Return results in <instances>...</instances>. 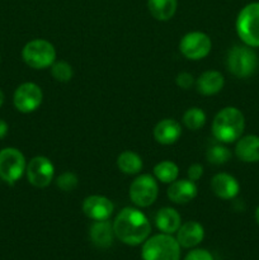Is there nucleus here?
Listing matches in <instances>:
<instances>
[{
    "label": "nucleus",
    "instance_id": "obj_1",
    "mask_svg": "<svg viewBox=\"0 0 259 260\" xmlns=\"http://www.w3.org/2000/svg\"><path fill=\"white\" fill-rule=\"evenodd\" d=\"M113 230L116 238H118L122 243L130 246H136L147 240L151 233V226L141 211L126 207L114 218Z\"/></svg>",
    "mask_w": 259,
    "mask_h": 260
},
{
    "label": "nucleus",
    "instance_id": "obj_2",
    "mask_svg": "<svg viewBox=\"0 0 259 260\" xmlns=\"http://www.w3.org/2000/svg\"><path fill=\"white\" fill-rule=\"evenodd\" d=\"M245 128V118L241 111L235 107L221 109L212 122V134L223 144H231L243 135Z\"/></svg>",
    "mask_w": 259,
    "mask_h": 260
},
{
    "label": "nucleus",
    "instance_id": "obj_3",
    "mask_svg": "<svg viewBox=\"0 0 259 260\" xmlns=\"http://www.w3.org/2000/svg\"><path fill=\"white\" fill-rule=\"evenodd\" d=\"M141 255L144 260H179L180 245L169 234H159L145 241Z\"/></svg>",
    "mask_w": 259,
    "mask_h": 260
},
{
    "label": "nucleus",
    "instance_id": "obj_4",
    "mask_svg": "<svg viewBox=\"0 0 259 260\" xmlns=\"http://www.w3.org/2000/svg\"><path fill=\"white\" fill-rule=\"evenodd\" d=\"M236 32L249 47H259V2L245 5L236 18Z\"/></svg>",
    "mask_w": 259,
    "mask_h": 260
},
{
    "label": "nucleus",
    "instance_id": "obj_5",
    "mask_svg": "<svg viewBox=\"0 0 259 260\" xmlns=\"http://www.w3.org/2000/svg\"><path fill=\"white\" fill-rule=\"evenodd\" d=\"M226 65L234 76L249 78L258 68V57L249 46H235L228 53Z\"/></svg>",
    "mask_w": 259,
    "mask_h": 260
},
{
    "label": "nucleus",
    "instance_id": "obj_6",
    "mask_svg": "<svg viewBox=\"0 0 259 260\" xmlns=\"http://www.w3.org/2000/svg\"><path fill=\"white\" fill-rule=\"evenodd\" d=\"M23 61L29 68L42 70V69L52 66L56 61V50L51 42L46 40L29 41L23 47Z\"/></svg>",
    "mask_w": 259,
    "mask_h": 260
},
{
    "label": "nucleus",
    "instance_id": "obj_7",
    "mask_svg": "<svg viewBox=\"0 0 259 260\" xmlns=\"http://www.w3.org/2000/svg\"><path fill=\"white\" fill-rule=\"evenodd\" d=\"M27 169L25 157L14 147H7L0 151V178L8 184H14L22 178Z\"/></svg>",
    "mask_w": 259,
    "mask_h": 260
},
{
    "label": "nucleus",
    "instance_id": "obj_8",
    "mask_svg": "<svg viewBox=\"0 0 259 260\" xmlns=\"http://www.w3.org/2000/svg\"><path fill=\"white\" fill-rule=\"evenodd\" d=\"M159 187L154 177L149 174L139 175L130 185V198L139 207H149L156 201Z\"/></svg>",
    "mask_w": 259,
    "mask_h": 260
},
{
    "label": "nucleus",
    "instance_id": "obj_9",
    "mask_svg": "<svg viewBox=\"0 0 259 260\" xmlns=\"http://www.w3.org/2000/svg\"><path fill=\"white\" fill-rule=\"evenodd\" d=\"M212 48L211 38L203 32H189L180 40L179 50L188 60H202Z\"/></svg>",
    "mask_w": 259,
    "mask_h": 260
},
{
    "label": "nucleus",
    "instance_id": "obj_10",
    "mask_svg": "<svg viewBox=\"0 0 259 260\" xmlns=\"http://www.w3.org/2000/svg\"><path fill=\"white\" fill-rule=\"evenodd\" d=\"M28 182L36 188H46L51 184L55 177V168L51 160L46 156H36L27 165Z\"/></svg>",
    "mask_w": 259,
    "mask_h": 260
},
{
    "label": "nucleus",
    "instance_id": "obj_11",
    "mask_svg": "<svg viewBox=\"0 0 259 260\" xmlns=\"http://www.w3.org/2000/svg\"><path fill=\"white\" fill-rule=\"evenodd\" d=\"M43 93L35 83H24L17 88L13 96L15 108L22 113H32L41 106Z\"/></svg>",
    "mask_w": 259,
    "mask_h": 260
},
{
    "label": "nucleus",
    "instance_id": "obj_12",
    "mask_svg": "<svg viewBox=\"0 0 259 260\" xmlns=\"http://www.w3.org/2000/svg\"><path fill=\"white\" fill-rule=\"evenodd\" d=\"M114 211L111 200L103 196H89L83 202V212L86 217L94 221L108 220Z\"/></svg>",
    "mask_w": 259,
    "mask_h": 260
},
{
    "label": "nucleus",
    "instance_id": "obj_13",
    "mask_svg": "<svg viewBox=\"0 0 259 260\" xmlns=\"http://www.w3.org/2000/svg\"><path fill=\"white\" fill-rule=\"evenodd\" d=\"M211 188L213 193L221 200H233L239 194L240 185L239 182L230 174L218 173L211 180Z\"/></svg>",
    "mask_w": 259,
    "mask_h": 260
},
{
    "label": "nucleus",
    "instance_id": "obj_14",
    "mask_svg": "<svg viewBox=\"0 0 259 260\" xmlns=\"http://www.w3.org/2000/svg\"><path fill=\"white\" fill-rule=\"evenodd\" d=\"M205 238V230L201 223L196 221H188V222L180 225L179 230L177 231V241L182 248L189 249L195 248L198 244L202 243Z\"/></svg>",
    "mask_w": 259,
    "mask_h": 260
},
{
    "label": "nucleus",
    "instance_id": "obj_15",
    "mask_svg": "<svg viewBox=\"0 0 259 260\" xmlns=\"http://www.w3.org/2000/svg\"><path fill=\"white\" fill-rule=\"evenodd\" d=\"M197 196V185L189 179H180L170 183L168 188V197L172 202L178 205H185L195 200Z\"/></svg>",
    "mask_w": 259,
    "mask_h": 260
},
{
    "label": "nucleus",
    "instance_id": "obj_16",
    "mask_svg": "<svg viewBox=\"0 0 259 260\" xmlns=\"http://www.w3.org/2000/svg\"><path fill=\"white\" fill-rule=\"evenodd\" d=\"M180 135H182V127L175 119H163L154 128L155 140L161 145L174 144L179 140Z\"/></svg>",
    "mask_w": 259,
    "mask_h": 260
},
{
    "label": "nucleus",
    "instance_id": "obj_17",
    "mask_svg": "<svg viewBox=\"0 0 259 260\" xmlns=\"http://www.w3.org/2000/svg\"><path fill=\"white\" fill-rule=\"evenodd\" d=\"M89 235H90L91 243H93L96 248L101 249H107L109 248V246H112L114 236H116L114 235L113 225H112L108 220L95 221V222L91 225Z\"/></svg>",
    "mask_w": 259,
    "mask_h": 260
},
{
    "label": "nucleus",
    "instance_id": "obj_18",
    "mask_svg": "<svg viewBox=\"0 0 259 260\" xmlns=\"http://www.w3.org/2000/svg\"><path fill=\"white\" fill-rule=\"evenodd\" d=\"M235 154L244 162L259 161V136L248 135L240 137L235 146Z\"/></svg>",
    "mask_w": 259,
    "mask_h": 260
},
{
    "label": "nucleus",
    "instance_id": "obj_19",
    "mask_svg": "<svg viewBox=\"0 0 259 260\" xmlns=\"http://www.w3.org/2000/svg\"><path fill=\"white\" fill-rule=\"evenodd\" d=\"M223 84H225V79H223L222 74L216 70L205 71L196 81L197 91L203 95L217 94L223 88Z\"/></svg>",
    "mask_w": 259,
    "mask_h": 260
},
{
    "label": "nucleus",
    "instance_id": "obj_20",
    "mask_svg": "<svg viewBox=\"0 0 259 260\" xmlns=\"http://www.w3.org/2000/svg\"><path fill=\"white\" fill-rule=\"evenodd\" d=\"M155 223L163 234L172 235L179 230L180 225H182V218L177 210L172 207H164L157 211L156 216H155Z\"/></svg>",
    "mask_w": 259,
    "mask_h": 260
},
{
    "label": "nucleus",
    "instance_id": "obj_21",
    "mask_svg": "<svg viewBox=\"0 0 259 260\" xmlns=\"http://www.w3.org/2000/svg\"><path fill=\"white\" fill-rule=\"evenodd\" d=\"M178 0H147L149 12L155 19L169 20L177 12Z\"/></svg>",
    "mask_w": 259,
    "mask_h": 260
},
{
    "label": "nucleus",
    "instance_id": "obj_22",
    "mask_svg": "<svg viewBox=\"0 0 259 260\" xmlns=\"http://www.w3.org/2000/svg\"><path fill=\"white\" fill-rule=\"evenodd\" d=\"M142 159L134 151H123L117 157V167L122 173L128 175L137 174L142 169Z\"/></svg>",
    "mask_w": 259,
    "mask_h": 260
},
{
    "label": "nucleus",
    "instance_id": "obj_23",
    "mask_svg": "<svg viewBox=\"0 0 259 260\" xmlns=\"http://www.w3.org/2000/svg\"><path fill=\"white\" fill-rule=\"evenodd\" d=\"M154 175L159 182L170 184L178 179L179 168L175 162L170 161V160H164V161H160L155 165Z\"/></svg>",
    "mask_w": 259,
    "mask_h": 260
},
{
    "label": "nucleus",
    "instance_id": "obj_24",
    "mask_svg": "<svg viewBox=\"0 0 259 260\" xmlns=\"http://www.w3.org/2000/svg\"><path fill=\"white\" fill-rule=\"evenodd\" d=\"M183 123L185 124L188 129L192 131H197V129L202 128L206 123V113L201 108L193 107L185 111L183 114Z\"/></svg>",
    "mask_w": 259,
    "mask_h": 260
},
{
    "label": "nucleus",
    "instance_id": "obj_25",
    "mask_svg": "<svg viewBox=\"0 0 259 260\" xmlns=\"http://www.w3.org/2000/svg\"><path fill=\"white\" fill-rule=\"evenodd\" d=\"M207 161L213 165H223L231 159L230 150L222 145H213L212 147L207 150L206 152Z\"/></svg>",
    "mask_w": 259,
    "mask_h": 260
},
{
    "label": "nucleus",
    "instance_id": "obj_26",
    "mask_svg": "<svg viewBox=\"0 0 259 260\" xmlns=\"http://www.w3.org/2000/svg\"><path fill=\"white\" fill-rule=\"evenodd\" d=\"M51 74L55 80L60 83H68L73 79L74 70L70 63L66 61H55L51 66Z\"/></svg>",
    "mask_w": 259,
    "mask_h": 260
},
{
    "label": "nucleus",
    "instance_id": "obj_27",
    "mask_svg": "<svg viewBox=\"0 0 259 260\" xmlns=\"http://www.w3.org/2000/svg\"><path fill=\"white\" fill-rule=\"evenodd\" d=\"M79 184V179L74 173L71 172H65L62 174H60L56 179V185L60 188L63 192H71V190L75 189Z\"/></svg>",
    "mask_w": 259,
    "mask_h": 260
},
{
    "label": "nucleus",
    "instance_id": "obj_28",
    "mask_svg": "<svg viewBox=\"0 0 259 260\" xmlns=\"http://www.w3.org/2000/svg\"><path fill=\"white\" fill-rule=\"evenodd\" d=\"M184 260H213V256L205 249H195L187 254Z\"/></svg>",
    "mask_w": 259,
    "mask_h": 260
},
{
    "label": "nucleus",
    "instance_id": "obj_29",
    "mask_svg": "<svg viewBox=\"0 0 259 260\" xmlns=\"http://www.w3.org/2000/svg\"><path fill=\"white\" fill-rule=\"evenodd\" d=\"M175 81H177V85L180 86L182 89H189L193 85V83H195V79H193L192 74L180 73L178 74Z\"/></svg>",
    "mask_w": 259,
    "mask_h": 260
},
{
    "label": "nucleus",
    "instance_id": "obj_30",
    "mask_svg": "<svg viewBox=\"0 0 259 260\" xmlns=\"http://www.w3.org/2000/svg\"><path fill=\"white\" fill-rule=\"evenodd\" d=\"M188 179L192 180V182H197L203 174V167L201 164H192L188 168Z\"/></svg>",
    "mask_w": 259,
    "mask_h": 260
},
{
    "label": "nucleus",
    "instance_id": "obj_31",
    "mask_svg": "<svg viewBox=\"0 0 259 260\" xmlns=\"http://www.w3.org/2000/svg\"><path fill=\"white\" fill-rule=\"evenodd\" d=\"M8 134V123L5 121H3V119H0V140L3 139V137L7 136Z\"/></svg>",
    "mask_w": 259,
    "mask_h": 260
},
{
    "label": "nucleus",
    "instance_id": "obj_32",
    "mask_svg": "<svg viewBox=\"0 0 259 260\" xmlns=\"http://www.w3.org/2000/svg\"><path fill=\"white\" fill-rule=\"evenodd\" d=\"M4 99H5L4 93H3V90H2V89H0V107H2L3 103H4Z\"/></svg>",
    "mask_w": 259,
    "mask_h": 260
},
{
    "label": "nucleus",
    "instance_id": "obj_33",
    "mask_svg": "<svg viewBox=\"0 0 259 260\" xmlns=\"http://www.w3.org/2000/svg\"><path fill=\"white\" fill-rule=\"evenodd\" d=\"M255 220H256V222H258V225H259V206H258V208L255 210Z\"/></svg>",
    "mask_w": 259,
    "mask_h": 260
}]
</instances>
